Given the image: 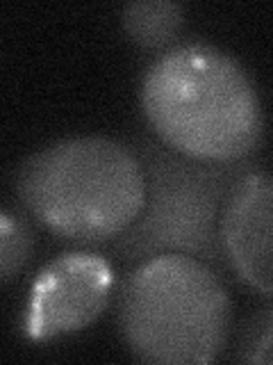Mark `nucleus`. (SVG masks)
<instances>
[{
	"label": "nucleus",
	"mask_w": 273,
	"mask_h": 365,
	"mask_svg": "<svg viewBox=\"0 0 273 365\" xmlns=\"http://www.w3.org/2000/svg\"><path fill=\"white\" fill-rule=\"evenodd\" d=\"M117 324L141 363H212L230 338L223 277L189 256L148 258L121 283Z\"/></svg>",
	"instance_id": "20e7f679"
},
{
	"label": "nucleus",
	"mask_w": 273,
	"mask_h": 365,
	"mask_svg": "<svg viewBox=\"0 0 273 365\" xmlns=\"http://www.w3.org/2000/svg\"><path fill=\"white\" fill-rule=\"evenodd\" d=\"M32 247L34 237L28 220L23 212L5 205L3 215H0V274H3V281H9L23 269V265L30 260Z\"/></svg>",
	"instance_id": "6e6552de"
},
{
	"label": "nucleus",
	"mask_w": 273,
	"mask_h": 365,
	"mask_svg": "<svg viewBox=\"0 0 273 365\" xmlns=\"http://www.w3.org/2000/svg\"><path fill=\"white\" fill-rule=\"evenodd\" d=\"M237 363H255L271 365L273 363V306L248 315L239 327L235 354Z\"/></svg>",
	"instance_id": "1a4fd4ad"
},
{
	"label": "nucleus",
	"mask_w": 273,
	"mask_h": 365,
	"mask_svg": "<svg viewBox=\"0 0 273 365\" xmlns=\"http://www.w3.org/2000/svg\"><path fill=\"white\" fill-rule=\"evenodd\" d=\"M14 192L21 208L57 237L102 245L139 217L146 178L132 146L105 135H75L23 160Z\"/></svg>",
	"instance_id": "f03ea898"
},
{
	"label": "nucleus",
	"mask_w": 273,
	"mask_h": 365,
	"mask_svg": "<svg viewBox=\"0 0 273 365\" xmlns=\"http://www.w3.org/2000/svg\"><path fill=\"white\" fill-rule=\"evenodd\" d=\"M139 103L157 140L189 158L250 160L264 140V106L253 78L212 43L159 53L141 76Z\"/></svg>",
	"instance_id": "f257e3e1"
},
{
	"label": "nucleus",
	"mask_w": 273,
	"mask_h": 365,
	"mask_svg": "<svg viewBox=\"0 0 273 365\" xmlns=\"http://www.w3.org/2000/svg\"><path fill=\"white\" fill-rule=\"evenodd\" d=\"M187 9L171 0H136L121 9L125 34L144 51H168L185 28Z\"/></svg>",
	"instance_id": "0eeeda50"
},
{
	"label": "nucleus",
	"mask_w": 273,
	"mask_h": 365,
	"mask_svg": "<svg viewBox=\"0 0 273 365\" xmlns=\"http://www.w3.org/2000/svg\"><path fill=\"white\" fill-rule=\"evenodd\" d=\"M132 148L144 167L146 199L139 217L109 247L125 262L189 256L225 277L230 265L221 242V215L232 187L253 160L214 163L189 158L155 135H139Z\"/></svg>",
	"instance_id": "7ed1b4c3"
},
{
	"label": "nucleus",
	"mask_w": 273,
	"mask_h": 365,
	"mask_svg": "<svg viewBox=\"0 0 273 365\" xmlns=\"http://www.w3.org/2000/svg\"><path fill=\"white\" fill-rule=\"evenodd\" d=\"M114 288L109 260L94 251H66L34 277L23 334L34 342L62 338L87 329L105 311Z\"/></svg>",
	"instance_id": "39448f33"
},
{
	"label": "nucleus",
	"mask_w": 273,
	"mask_h": 365,
	"mask_svg": "<svg viewBox=\"0 0 273 365\" xmlns=\"http://www.w3.org/2000/svg\"><path fill=\"white\" fill-rule=\"evenodd\" d=\"M230 269L255 292L273 297V176L259 167L232 187L221 215Z\"/></svg>",
	"instance_id": "423d86ee"
}]
</instances>
